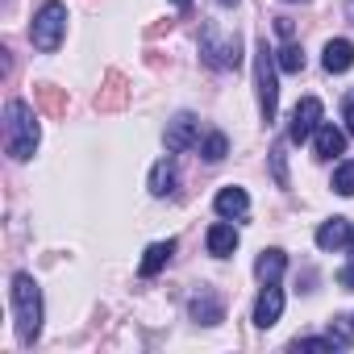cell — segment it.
<instances>
[{"label":"cell","instance_id":"cell-15","mask_svg":"<svg viewBox=\"0 0 354 354\" xmlns=\"http://www.w3.org/2000/svg\"><path fill=\"white\" fill-rule=\"evenodd\" d=\"M313 146H317V158H333V154H342V150H346V133H342L337 125L321 121V125H317V133H313Z\"/></svg>","mask_w":354,"mask_h":354},{"label":"cell","instance_id":"cell-3","mask_svg":"<svg viewBox=\"0 0 354 354\" xmlns=\"http://www.w3.org/2000/svg\"><path fill=\"white\" fill-rule=\"evenodd\" d=\"M254 88H259V117L267 125H275V117H279V63H275V50L267 46V38L254 46Z\"/></svg>","mask_w":354,"mask_h":354},{"label":"cell","instance_id":"cell-17","mask_svg":"<svg viewBox=\"0 0 354 354\" xmlns=\"http://www.w3.org/2000/svg\"><path fill=\"white\" fill-rule=\"evenodd\" d=\"M283 271H288V254H283V250H275V246H271V250H263V254H259V263H254V275H259L263 283H279V275H283Z\"/></svg>","mask_w":354,"mask_h":354},{"label":"cell","instance_id":"cell-19","mask_svg":"<svg viewBox=\"0 0 354 354\" xmlns=\"http://www.w3.org/2000/svg\"><path fill=\"white\" fill-rule=\"evenodd\" d=\"M292 350H346L342 333H325V337H296Z\"/></svg>","mask_w":354,"mask_h":354},{"label":"cell","instance_id":"cell-22","mask_svg":"<svg viewBox=\"0 0 354 354\" xmlns=\"http://www.w3.org/2000/svg\"><path fill=\"white\" fill-rule=\"evenodd\" d=\"M271 162H275V180H279V188H288V167H283V146H275V150H271Z\"/></svg>","mask_w":354,"mask_h":354},{"label":"cell","instance_id":"cell-9","mask_svg":"<svg viewBox=\"0 0 354 354\" xmlns=\"http://www.w3.org/2000/svg\"><path fill=\"white\" fill-rule=\"evenodd\" d=\"M188 317H192L196 325H221V321H225V304H221V296H213V292H201V296H192V304H188Z\"/></svg>","mask_w":354,"mask_h":354},{"label":"cell","instance_id":"cell-6","mask_svg":"<svg viewBox=\"0 0 354 354\" xmlns=\"http://www.w3.org/2000/svg\"><path fill=\"white\" fill-rule=\"evenodd\" d=\"M321 117H325V109H321V100L317 96H304L296 109H292V121H288V142H296V146H304L313 133H317V125H321Z\"/></svg>","mask_w":354,"mask_h":354},{"label":"cell","instance_id":"cell-26","mask_svg":"<svg viewBox=\"0 0 354 354\" xmlns=\"http://www.w3.org/2000/svg\"><path fill=\"white\" fill-rule=\"evenodd\" d=\"M171 5H175V9H188V5H192V0H171Z\"/></svg>","mask_w":354,"mask_h":354},{"label":"cell","instance_id":"cell-7","mask_svg":"<svg viewBox=\"0 0 354 354\" xmlns=\"http://www.w3.org/2000/svg\"><path fill=\"white\" fill-rule=\"evenodd\" d=\"M167 150L171 154H188L192 146H201V121L192 117V113H175L171 121H167Z\"/></svg>","mask_w":354,"mask_h":354},{"label":"cell","instance_id":"cell-1","mask_svg":"<svg viewBox=\"0 0 354 354\" xmlns=\"http://www.w3.org/2000/svg\"><path fill=\"white\" fill-rule=\"evenodd\" d=\"M13 321H17V342L21 346H34L42 337V288L30 271H17L13 275Z\"/></svg>","mask_w":354,"mask_h":354},{"label":"cell","instance_id":"cell-12","mask_svg":"<svg viewBox=\"0 0 354 354\" xmlns=\"http://www.w3.org/2000/svg\"><path fill=\"white\" fill-rule=\"evenodd\" d=\"M205 242H209V254H213V259H230V254L238 250V230H234V221H225V217H221V221L209 230V238H205Z\"/></svg>","mask_w":354,"mask_h":354},{"label":"cell","instance_id":"cell-10","mask_svg":"<svg viewBox=\"0 0 354 354\" xmlns=\"http://www.w3.org/2000/svg\"><path fill=\"white\" fill-rule=\"evenodd\" d=\"M321 63H325V71H329V75L350 71V67H354V42H350V38H333V42H325Z\"/></svg>","mask_w":354,"mask_h":354},{"label":"cell","instance_id":"cell-5","mask_svg":"<svg viewBox=\"0 0 354 354\" xmlns=\"http://www.w3.org/2000/svg\"><path fill=\"white\" fill-rule=\"evenodd\" d=\"M201 59H205L209 67H217V71H230V67L242 63V38H238V34L221 38L217 26H205V34H201Z\"/></svg>","mask_w":354,"mask_h":354},{"label":"cell","instance_id":"cell-28","mask_svg":"<svg viewBox=\"0 0 354 354\" xmlns=\"http://www.w3.org/2000/svg\"><path fill=\"white\" fill-rule=\"evenodd\" d=\"M288 5H304V0H288Z\"/></svg>","mask_w":354,"mask_h":354},{"label":"cell","instance_id":"cell-29","mask_svg":"<svg viewBox=\"0 0 354 354\" xmlns=\"http://www.w3.org/2000/svg\"><path fill=\"white\" fill-rule=\"evenodd\" d=\"M350 321H354V317H350Z\"/></svg>","mask_w":354,"mask_h":354},{"label":"cell","instance_id":"cell-2","mask_svg":"<svg viewBox=\"0 0 354 354\" xmlns=\"http://www.w3.org/2000/svg\"><path fill=\"white\" fill-rule=\"evenodd\" d=\"M38 142H42L38 113H34L26 100H9V104H5V150H9V158H17V162L34 158Z\"/></svg>","mask_w":354,"mask_h":354},{"label":"cell","instance_id":"cell-25","mask_svg":"<svg viewBox=\"0 0 354 354\" xmlns=\"http://www.w3.org/2000/svg\"><path fill=\"white\" fill-rule=\"evenodd\" d=\"M342 117H346V133H354V100L342 104Z\"/></svg>","mask_w":354,"mask_h":354},{"label":"cell","instance_id":"cell-14","mask_svg":"<svg viewBox=\"0 0 354 354\" xmlns=\"http://www.w3.org/2000/svg\"><path fill=\"white\" fill-rule=\"evenodd\" d=\"M350 234H354V230H350L346 217H329V221L317 230V246H321V250H342V246H350Z\"/></svg>","mask_w":354,"mask_h":354},{"label":"cell","instance_id":"cell-21","mask_svg":"<svg viewBox=\"0 0 354 354\" xmlns=\"http://www.w3.org/2000/svg\"><path fill=\"white\" fill-rule=\"evenodd\" d=\"M201 154H205V162H221V158L230 154V142H225V133H221V129H213V133L205 138Z\"/></svg>","mask_w":354,"mask_h":354},{"label":"cell","instance_id":"cell-4","mask_svg":"<svg viewBox=\"0 0 354 354\" xmlns=\"http://www.w3.org/2000/svg\"><path fill=\"white\" fill-rule=\"evenodd\" d=\"M67 38V5L63 0H46V5L34 13V26H30V42L34 50L42 55H55Z\"/></svg>","mask_w":354,"mask_h":354},{"label":"cell","instance_id":"cell-8","mask_svg":"<svg viewBox=\"0 0 354 354\" xmlns=\"http://www.w3.org/2000/svg\"><path fill=\"white\" fill-rule=\"evenodd\" d=\"M279 317H283V292H279V283H263V292L254 300V325L271 329Z\"/></svg>","mask_w":354,"mask_h":354},{"label":"cell","instance_id":"cell-23","mask_svg":"<svg viewBox=\"0 0 354 354\" xmlns=\"http://www.w3.org/2000/svg\"><path fill=\"white\" fill-rule=\"evenodd\" d=\"M337 283H342L346 292H354V250H350V263H346V267L337 271Z\"/></svg>","mask_w":354,"mask_h":354},{"label":"cell","instance_id":"cell-24","mask_svg":"<svg viewBox=\"0 0 354 354\" xmlns=\"http://www.w3.org/2000/svg\"><path fill=\"white\" fill-rule=\"evenodd\" d=\"M275 34H279V38H292V34H296V21L279 17V21H275Z\"/></svg>","mask_w":354,"mask_h":354},{"label":"cell","instance_id":"cell-11","mask_svg":"<svg viewBox=\"0 0 354 354\" xmlns=\"http://www.w3.org/2000/svg\"><path fill=\"white\" fill-rule=\"evenodd\" d=\"M213 209H217V217H225V221H242V217L250 213V196H246L242 188H221L217 201H213Z\"/></svg>","mask_w":354,"mask_h":354},{"label":"cell","instance_id":"cell-16","mask_svg":"<svg viewBox=\"0 0 354 354\" xmlns=\"http://www.w3.org/2000/svg\"><path fill=\"white\" fill-rule=\"evenodd\" d=\"M175 180H180V175H175V162L171 158H158L154 167H150V196H171L175 192Z\"/></svg>","mask_w":354,"mask_h":354},{"label":"cell","instance_id":"cell-20","mask_svg":"<svg viewBox=\"0 0 354 354\" xmlns=\"http://www.w3.org/2000/svg\"><path fill=\"white\" fill-rule=\"evenodd\" d=\"M333 192L337 196H354V158L333 167Z\"/></svg>","mask_w":354,"mask_h":354},{"label":"cell","instance_id":"cell-18","mask_svg":"<svg viewBox=\"0 0 354 354\" xmlns=\"http://www.w3.org/2000/svg\"><path fill=\"white\" fill-rule=\"evenodd\" d=\"M275 63L283 75H296V71H304V50L296 42H283V50H275Z\"/></svg>","mask_w":354,"mask_h":354},{"label":"cell","instance_id":"cell-13","mask_svg":"<svg viewBox=\"0 0 354 354\" xmlns=\"http://www.w3.org/2000/svg\"><path fill=\"white\" fill-rule=\"evenodd\" d=\"M171 254H175V238L146 246V254H142V263H138V275H142V279H154V275L171 263Z\"/></svg>","mask_w":354,"mask_h":354},{"label":"cell","instance_id":"cell-27","mask_svg":"<svg viewBox=\"0 0 354 354\" xmlns=\"http://www.w3.org/2000/svg\"><path fill=\"white\" fill-rule=\"evenodd\" d=\"M217 5H225V9H230V5H238V0H217Z\"/></svg>","mask_w":354,"mask_h":354}]
</instances>
